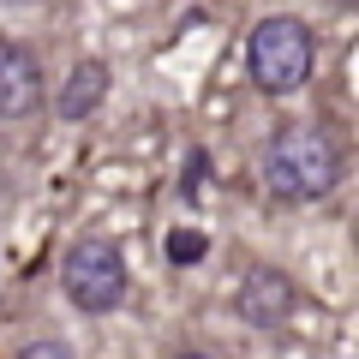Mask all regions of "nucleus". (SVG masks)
<instances>
[{
  "instance_id": "3",
  "label": "nucleus",
  "mask_w": 359,
  "mask_h": 359,
  "mask_svg": "<svg viewBox=\"0 0 359 359\" xmlns=\"http://www.w3.org/2000/svg\"><path fill=\"white\" fill-rule=\"evenodd\" d=\"M60 287L78 311H114L132 287L126 252L114 240H72L60 257Z\"/></svg>"
},
{
  "instance_id": "7",
  "label": "nucleus",
  "mask_w": 359,
  "mask_h": 359,
  "mask_svg": "<svg viewBox=\"0 0 359 359\" xmlns=\"http://www.w3.org/2000/svg\"><path fill=\"white\" fill-rule=\"evenodd\" d=\"M162 252H168V264H198V257L210 252V240H204L198 228H168V245H162Z\"/></svg>"
},
{
  "instance_id": "9",
  "label": "nucleus",
  "mask_w": 359,
  "mask_h": 359,
  "mask_svg": "<svg viewBox=\"0 0 359 359\" xmlns=\"http://www.w3.org/2000/svg\"><path fill=\"white\" fill-rule=\"evenodd\" d=\"M204 174H210V156H204V150H192V162H186V192H192V198L204 192Z\"/></svg>"
},
{
  "instance_id": "8",
  "label": "nucleus",
  "mask_w": 359,
  "mask_h": 359,
  "mask_svg": "<svg viewBox=\"0 0 359 359\" xmlns=\"http://www.w3.org/2000/svg\"><path fill=\"white\" fill-rule=\"evenodd\" d=\"M18 359H78V353H72L66 341H30L25 353H18Z\"/></svg>"
},
{
  "instance_id": "4",
  "label": "nucleus",
  "mask_w": 359,
  "mask_h": 359,
  "mask_svg": "<svg viewBox=\"0 0 359 359\" xmlns=\"http://www.w3.org/2000/svg\"><path fill=\"white\" fill-rule=\"evenodd\" d=\"M299 294H294V276L276 264H257L245 269L240 294H233V311H240V323H252V330H282L287 318H294Z\"/></svg>"
},
{
  "instance_id": "2",
  "label": "nucleus",
  "mask_w": 359,
  "mask_h": 359,
  "mask_svg": "<svg viewBox=\"0 0 359 359\" xmlns=\"http://www.w3.org/2000/svg\"><path fill=\"white\" fill-rule=\"evenodd\" d=\"M318 66V36H311L306 18L294 13H276V18H257L252 36H245V72L264 96H294L299 84L311 78Z\"/></svg>"
},
{
  "instance_id": "11",
  "label": "nucleus",
  "mask_w": 359,
  "mask_h": 359,
  "mask_svg": "<svg viewBox=\"0 0 359 359\" xmlns=\"http://www.w3.org/2000/svg\"><path fill=\"white\" fill-rule=\"evenodd\" d=\"M330 6H353V0H330Z\"/></svg>"
},
{
  "instance_id": "10",
  "label": "nucleus",
  "mask_w": 359,
  "mask_h": 359,
  "mask_svg": "<svg viewBox=\"0 0 359 359\" xmlns=\"http://www.w3.org/2000/svg\"><path fill=\"white\" fill-rule=\"evenodd\" d=\"M180 359H216V353H180Z\"/></svg>"
},
{
  "instance_id": "6",
  "label": "nucleus",
  "mask_w": 359,
  "mask_h": 359,
  "mask_svg": "<svg viewBox=\"0 0 359 359\" xmlns=\"http://www.w3.org/2000/svg\"><path fill=\"white\" fill-rule=\"evenodd\" d=\"M102 102H108V66H102V60H78L72 72H66L60 96H54L60 120H90Z\"/></svg>"
},
{
  "instance_id": "5",
  "label": "nucleus",
  "mask_w": 359,
  "mask_h": 359,
  "mask_svg": "<svg viewBox=\"0 0 359 359\" xmlns=\"http://www.w3.org/2000/svg\"><path fill=\"white\" fill-rule=\"evenodd\" d=\"M42 102H48L42 60L25 48V42L0 36V120H30Z\"/></svg>"
},
{
  "instance_id": "1",
  "label": "nucleus",
  "mask_w": 359,
  "mask_h": 359,
  "mask_svg": "<svg viewBox=\"0 0 359 359\" xmlns=\"http://www.w3.org/2000/svg\"><path fill=\"white\" fill-rule=\"evenodd\" d=\"M264 186L287 204H318L341 186V150L318 126H282L264 144Z\"/></svg>"
}]
</instances>
